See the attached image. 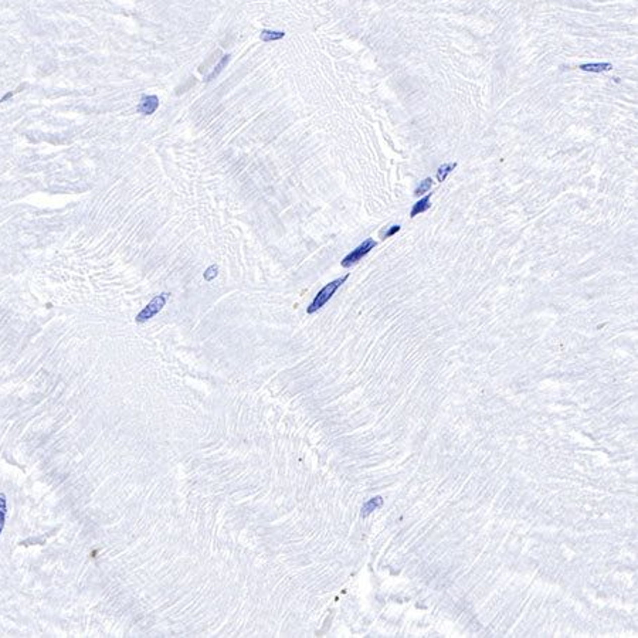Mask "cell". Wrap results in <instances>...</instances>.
Returning a JSON list of instances; mask_svg holds the SVG:
<instances>
[{
	"mask_svg": "<svg viewBox=\"0 0 638 638\" xmlns=\"http://www.w3.org/2000/svg\"><path fill=\"white\" fill-rule=\"evenodd\" d=\"M376 244H377V243H376L373 239H368V240L363 241L359 247L355 248L352 253H349V254L346 255L345 258L342 260V267L349 268V267H352L353 264L359 263L365 255H368L369 253H370V251L376 247Z\"/></svg>",
	"mask_w": 638,
	"mask_h": 638,
	"instance_id": "3",
	"label": "cell"
},
{
	"mask_svg": "<svg viewBox=\"0 0 638 638\" xmlns=\"http://www.w3.org/2000/svg\"><path fill=\"white\" fill-rule=\"evenodd\" d=\"M383 505V499L382 496H375V498H372L369 502H366L363 505V508H362V516L363 518H366L369 516L373 510H376L377 508H380Z\"/></svg>",
	"mask_w": 638,
	"mask_h": 638,
	"instance_id": "7",
	"label": "cell"
},
{
	"mask_svg": "<svg viewBox=\"0 0 638 638\" xmlns=\"http://www.w3.org/2000/svg\"><path fill=\"white\" fill-rule=\"evenodd\" d=\"M433 186V179L431 178H427V179H424V181L421 182L420 186L416 189V192H414V195L416 196H421L424 195V193H427L428 190L431 189Z\"/></svg>",
	"mask_w": 638,
	"mask_h": 638,
	"instance_id": "12",
	"label": "cell"
},
{
	"mask_svg": "<svg viewBox=\"0 0 638 638\" xmlns=\"http://www.w3.org/2000/svg\"><path fill=\"white\" fill-rule=\"evenodd\" d=\"M6 513H8V499H6V495L3 492H0V535L5 529Z\"/></svg>",
	"mask_w": 638,
	"mask_h": 638,
	"instance_id": "8",
	"label": "cell"
},
{
	"mask_svg": "<svg viewBox=\"0 0 638 638\" xmlns=\"http://www.w3.org/2000/svg\"><path fill=\"white\" fill-rule=\"evenodd\" d=\"M582 71H590V73H601V71H608L613 68L611 63H589V64H582L580 66Z\"/></svg>",
	"mask_w": 638,
	"mask_h": 638,
	"instance_id": "6",
	"label": "cell"
},
{
	"mask_svg": "<svg viewBox=\"0 0 638 638\" xmlns=\"http://www.w3.org/2000/svg\"><path fill=\"white\" fill-rule=\"evenodd\" d=\"M431 193H428L426 197H423L420 199L419 202L416 203L413 206V209L410 211V217H416V216H419L421 213H424V211H427L430 207H431Z\"/></svg>",
	"mask_w": 638,
	"mask_h": 638,
	"instance_id": "5",
	"label": "cell"
},
{
	"mask_svg": "<svg viewBox=\"0 0 638 638\" xmlns=\"http://www.w3.org/2000/svg\"><path fill=\"white\" fill-rule=\"evenodd\" d=\"M457 167V163L454 162V163H444L438 167V170H437V181L438 182H444L445 181V178L450 175L454 169Z\"/></svg>",
	"mask_w": 638,
	"mask_h": 638,
	"instance_id": "9",
	"label": "cell"
},
{
	"mask_svg": "<svg viewBox=\"0 0 638 638\" xmlns=\"http://www.w3.org/2000/svg\"><path fill=\"white\" fill-rule=\"evenodd\" d=\"M228 60H230V55H228V54H227V55H224V57H223V59H221V61H220V63H218V66H217V67H216V68H214V70H213V71H211V74L209 75V77H207V81H211V80H213V78H214V77H217V75L220 74V73H221V71H223V68L225 67V64H227V63H228Z\"/></svg>",
	"mask_w": 638,
	"mask_h": 638,
	"instance_id": "11",
	"label": "cell"
},
{
	"mask_svg": "<svg viewBox=\"0 0 638 638\" xmlns=\"http://www.w3.org/2000/svg\"><path fill=\"white\" fill-rule=\"evenodd\" d=\"M400 228H401V227H400L398 224L397 225H391V228H389L387 231H384V233H382V239H389V237H391V236H394V234L400 231Z\"/></svg>",
	"mask_w": 638,
	"mask_h": 638,
	"instance_id": "14",
	"label": "cell"
},
{
	"mask_svg": "<svg viewBox=\"0 0 638 638\" xmlns=\"http://www.w3.org/2000/svg\"><path fill=\"white\" fill-rule=\"evenodd\" d=\"M284 36H285V33H284V31H272V30H263L261 31V34H260L261 40L265 41V43L279 40V38H282Z\"/></svg>",
	"mask_w": 638,
	"mask_h": 638,
	"instance_id": "10",
	"label": "cell"
},
{
	"mask_svg": "<svg viewBox=\"0 0 638 638\" xmlns=\"http://www.w3.org/2000/svg\"><path fill=\"white\" fill-rule=\"evenodd\" d=\"M159 108V98L156 95H142L138 111L143 115H150Z\"/></svg>",
	"mask_w": 638,
	"mask_h": 638,
	"instance_id": "4",
	"label": "cell"
},
{
	"mask_svg": "<svg viewBox=\"0 0 638 638\" xmlns=\"http://www.w3.org/2000/svg\"><path fill=\"white\" fill-rule=\"evenodd\" d=\"M347 278H349V274H346V275H343V277L338 278V279H335V281H332V282H329V284H326V285L323 286L322 289L316 294V297L314 298V301L311 302V305L307 308V314H314V312H316L318 309L322 308L323 305H325V304H326V302L332 298V295L338 291L339 286L342 285Z\"/></svg>",
	"mask_w": 638,
	"mask_h": 638,
	"instance_id": "1",
	"label": "cell"
},
{
	"mask_svg": "<svg viewBox=\"0 0 638 638\" xmlns=\"http://www.w3.org/2000/svg\"><path fill=\"white\" fill-rule=\"evenodd\" d=\"M12 95H13V92H8V94H6L5 97L2 98V102H5V101H6V99H9V98L12 97Z\"/></svg>",
	"mask_w": 638,
	"mask_h": 638,
	"instance_id": "15",
	"label": "cell"
},
{
	"mask_svg": "<svg viewBox=\"0 0 638 638\" xmlns=\"http://www.w3.org/2000/svg\"><path fill=\"white\" fill-rule=\"evenodd\" d=\"M217 275V267L216 265H210L206 272H204V279H207V281H211L213 278Z\"/></svg>",
	"mask_w": 638,
	"mask_h": 638,
	"instance_id": "13",
	"label": "cell"
},
{
	"mask_svg": "<svg viewBox=\"0 0 638 638\" xmlns=\"http://www.w3.org/2000/svg\"><path fill=\"white\" fill-rule=\"evenodd\" d=\"M166 300H167V294H160V295H156L153 300L150 301L149 304L145 307V308L136 315L135 321L138 323H143L146 322V321H149L150 318H153V316L159 314L163 307L166 305Z\"/></svg>",
	"mask_w": 638,
	"mask_h": 638,
	"instance_id": "2",
	"label": "cell"
}]
</instances>
